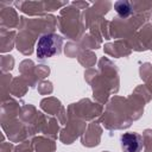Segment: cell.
<instances>
[{
  "mask_svg": "<svg viewBox=\"0 0 152 152\" xmlns=\"http://www.w3.org/2000/svg\"><path fill=\"white\" fill-rule=\"evenodd\" d=\"M124 152H140L142 148V138L137 133H125L120 138Z\"/></svg>",
  "mask_w": 152,
  "mask_h": 152,
  "instance_id": "2",
  "label": "cell"
},
{
  "mask_svg": "<svg viewBox=\"0 0 152 152\" xmlns=\"http://www.w3.org/2000/svg\"><path fill=\"white\" fill-rule=\"evenodd\" d=\"M115 10H116L118 14L121 15V17H127V15H129L132 13L131 4L126 2V1H118V2H115Z\"/></svg>",
  "mask_w": 152,
  "mask_h": 152,
  "instance_id": "3",
  "label": "cell"
},
{
  "mask_svg": "<svg viewBox=\"0 0 152 152\" xmlns=\"http://www.w3.org/2000/svg\"><path fill=\"white\" fill-rule=\"evenodd\" d=\"M63 38L55 33L44 34L37 43V57L39 59L50 58L61 52Z\"/></svg>",
  "mask_w": 152,
  "mask_h": 152,
  "instance_id": "1",
  "label": "cell"
}]
</instances>
